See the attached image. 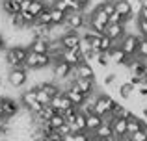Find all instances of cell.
Listing matches in <instances>:
<instances>
[{"label": "cell", "mask_w": 147, "mask_h": 141, "mask_svg": "<svg viewBox=\"0 0 147 141\" xmlns=\"http://www.w3.org/2000/svg\"><path fill=\"white\" fill-rule=\"evenodd\" d=\"M119 106L121 104L115 102L114 98H112L110 95H106V93H97L93 97V113H97V115L102 117V119L108 117V115H112Z\"/></svg>", "instance_id": "obj_1"}, {"label": "cell", "mask_w": 147, "mask_h": 141, "mask_svg": "<svg viewBox=\"0 0 147 141\" xmlns=\"http://www.w3.org/2000/svg\"><path fill=\"white\" fill-rule=\"evenodd\" d=\"M88 26H90L91 32L104 35V30H106V26H108V15L97 6L93 11H90V15H88Z\"/></svg>", "instance_id": "obj_2"}, {"label": "cell", "mask_w": 147, "mask_h": 141, "mask_svg": "<svg viewBox=\"0 0 147 141\" xmlns=\"http://www.w3.org/2000/svg\"><path fill=\"white\" fill-rule=\"evenodd\" d=\"M142 37L136 35V33H127L123 37V41L117 45L123 52L127 54V58H136V52H138V43H140Z\"/></svg>", "instance_id": "obj_3"}, {"label": "cell", "mask_w": 147, "mask_h": 141, "mask_svg": "<svg viewBox=\"0 0 147 141\" xmlns=\"http://www.w3.org/2000/svg\"><path fill=\"white\" fill-rule=\"evenodd\" d=\"M50 71H52V82H56V84H61L63 80H67L73 74V67L69 63L61 61V59L60 61H54Z\"/></svg>", "instance_id": "obj_4"}, {"label": "cell", "mask_w": 147, "mask_h": 141, "mask_svg": "<svg viewBox=\"0 0 147 141\" xmlns=\"http://www.w3.org/2000/svg\"><path fill=\"white\" fill-rule=\"evenodd\" d=\"M28 82V71L24 67H15V69H7V84L11 87H22Z\"/></svg>", "instance_id": "obj_5"}, {"label": "cell", "mask_w": 147, "mask_h": 141, "mask_svg": "<svg viewBox=\"0 0 147 141\" xmlns=\"http://www.w3.org/2000/svg\"><path fill=\"white\" fill-rule=\"evenodd\" d=\"M86 24H88V15L86 13H69L63 26H65L67 32H76L78 33V30H82Z\"/></svg>", "instance_id": "obj_6"}, {"label": "cell", "mask_w": 147, "mask_h": 141, "mask_svg": "<svg viewBox=\"0 0 147 141\" xmlns=\"http://www.w3.org/2000/svg\"><path fill=\"white\" fill-rule=\"evenodd\" d=\"M0 108L4 112V117L6 119H13L17 113H21V102L15 100L11 97H0Z\"/></svg>", "instance_id": "obj_7"}, {"label": "cell", "mask_w": 147, "mask_h": 141, "mask_svg": "<svg viewBox=\"0 0 147 141\" xmlns=\"http://www.w3.org/2000/svg\"><path fill=\"white\" fill-rule=\"evenodd\" d=\"M80 43H82V37H80V33H76V32H65L63 35H60V45H61L63 50L78 52Z\"/></svg>", "instance_id": "obj_8"}, {"label": "cell", "mask_w": 147, "mask_h": 141, "mask_svg": "<svg viewBox=\"0 0 147 141\" xmlns=\"http://www.w3.org/2000/svg\"><path fill=\"white\" fill-rule=\"evenodd\" d=\"M104 35L114 45H119L123 41V37L127 35V26L125 24H108L106 30H104Z\"/></svg>", "instance_id": "obj_9"}, {"label": "cell", "mask_w": 147, "mask_h": 141, "mask_svg": "<svg viewBox=\"0 0 147 141\" xmlns=\"http://www.w3.org/2000/svg\"><path fill=\"white\" fill-rule=\"evenodd\" d=\"M73 86L76 87V89L80 91L82 95H86L88 98L90 97H95V80H88V78H75V82H73Z\"/></svg>", "instance_id": "obj_10"}, {"label": "cell", "mask_w": 147, "mask_h": 141, "mask_svg": "<svg viewBox=\"0 0 147 141\" xmlns=\"http://www.w3.org/2000/svg\"><path fill=\"white\" fill-rule=\"evenodd\" d=\"M73 74H75V78H88V80H95V69L91 63H88L86 59L84 61H80L78 65L73 69Z\"/></svg>", "instance_id": "obj_11"}, {"label": "cell", "mask_w": 147, "mask_h": 141, "mask_svg": "<svg viewBox=\"0 0 147 141\" xmlns=\"http://www.w3.org/2000/svg\"><path fill=\"white\" fill-rule=\"evenodd\" d=\"M49 48L50 41L45 37H34L28 45V52H34V54H49Z\"/></svg>", "instance_id": "obj_12"}, {"label": "cell", "mask_w": 147, "mask_h": 141, "mask_svg": "<svg viewBox=\"0 0 147 141\" xmlns=\"http://www.w3.org/2000/svg\"><path fill=\"white\" fill-rule=\"evenodd\" d=\"M147 128V123L142 119L140 115H134L130 113V117L127 119V136L134 134V132H140V130H145Z\"/></svg>", "instance_id": "obj_13"}, {"label": "cell", "mask_w": 147, "mask_h": 141, "mask_svg": "<svg viewBox=\"0 0 147 141\" xmlns=\"http://www.w3.org/2000/svg\"><path fill=\"white\" fill-rule=\"evenodd\" d=\"M63 95L69 98V100H71V104H73V106H76V108L84 106V104H86V100H88V97H86V95H82V93H80V91L76 89L75 86H73V87H69L67 91H63Z\"/></svg>", "instance_id": "obj_14"}, {"label": "cell", "mask_w": 147, "mask_h": 141, "mask_svg": "<svg viewBox=\"0 0 147 141\" xmlns=\"http://www.w3.org/2000/svg\"><path fill=\"white\" fill-rule=\"evenodd\" d=\"M115 13H119L123 19H130L134 15V7L130 0H115Z\"/></svg>", "instance_id": "obj_15"}, {"label": "cell", "mask_w": 147, "mask_h": 141, "mask_svg": "<svg viewBox=\"0 0 147 141\" xmlns=\"http://www.w3.org/2000/svg\"><path fill=\"white\" fill-rule=\"evenodd\" d=\"M49 106H52V108L56 110L58 113H63L65 110H67V108H71L73 104H71V100H69V98L65 97L63 93H60L58 97H54L52 100H50V104H49Z\"/></svg>", "instance_id": "obj_16"}, {"label": "cell", "mask_w": 147, "mask_h": 141, "mask_svg": "<svg viewBox=\"0 0 147 141\" xmlns=\"http://www.w3.org/2000/svg\"><path fill=\"white\" fill-rule=\"evenodd\" d=\"M60 59L61 61H65V63H69V65L75 69L76 65H78L80 61H84V58L78 54V52H73V50H61V56H60Z\"/></svg>", "instance_id": "obj_17"}, {"label": "cell", "mask_w": 147, "mask_h": 141, "mask_svg": "<svg viewBox=\"0 0 147 141\" xmlns=\"http://www.w3.org/2000/svg\"><path fill=\"white\" fill-rule=\"evenodd\" d=\"M106 56H108V61L115 63V65H121V67H123V63L127 61V54H125V52H123L121 48L117 47V45H115V47L112 48V50L108 52Z\"/></svg>", "instance_id": "obj_18"}, {"label": "cell", "mask_w": 147, "mask_h": 141, "mask_svg": "<svg viewBox=\"0 0 147 141\" xmlns=\"http://www.w3.org/2000/svg\"><path fill=\"white\" fill-rule=\"evenodd\" d=\"M102 123H104V119L99 117L97 113H90V115H86V132H88V134H93Z\"/></svg>", "instance_id": "obj_19"}, {"label": "cell", "mask_w": 147, "mask_h": 141, "mask_svg": "<svg viewBox=\"0 0 147 141\" xmlns=\"http://www.w3.org/2000/svg\"><path fill=\"white\" fill-rule=\"evenodd\" d=\"M39 89L47 93V97L50 98V100H52L54 97H58V95H60V93H63V91L60 89V86H58L56 82H43V84H41V86H39Z\"/></svg>", "instance_id": "obj_20"}, {"label": "cell", "mask_w": 147, "mask_h": 141, "mask_svg": "<svg viewBox=\"0 0 147 141\" xmlns=\"http://www.w3.org/2000/svg\"><path fill=\"white\" fill-rule=\"evenodd\" d=\"M2 11L6 13V17L19 15V13H21V4L13 2V0H2Z\"/></svg>", "instance_id": "obj_21"}, {"label": "cell", "mask_w": 147, "mask_h": 141, "mask_svg": "<svg viewBox=\"0 0 147 141\" xmlns=\"http://www.w3.org/2000/svg\"><path fill=\"white\" fill-rule=\"evenodd\" d=\"M49 11H50V21H52V26H54V28H58V26H63V24H65L67 13H63V11L56 9V7H49Z\"/></svg>", "instance_id": "obj_22"}, {"label": "cell", "mask_w": 147, "mask_h": 141, "mask_svg": "<svg viewBox=\"0 0 147 141\" xmlns=\"http://www.w3.org/2000/svg\"><path fill=\"white\" fill-rule=\"evenodd\" d=\"M45 9H49V7L43 4V0H32V6H30V9H28V11H30V13H32L34 17L37 19V17H39V15L45 11Z\"/></svg>", "instance_id": "obj_23"}, {"label": "cell", "mask_w": 147, "mask_h": 141, "mask_svg": "<svg viewBox=\"0 0 147 141\" xmlns=\"http://www.w3.org/2000/svg\"><path fill=\"white\" fill-rule=\"evenodd\" d=\"M134 91H136V89H134L129 82H125V84H121V86H119V97L125 98V100H127V98H132Z\"/></svg>", "instance_id": "obj_24"}, {"label": "cell", "mask_w": 147, "mask_h": 141, "mask_svg": "<svg viewBox=\"0 0 147 141\" xmlns=\"http://www.w3.org/2000/svg\"><path fill=\"white\" fill-rule=\"evenodd\" d=\"M63 124H65V119H63V115H61V113H58V112L54 113L52 119L49 121V126L52 128V130H58V128L63 126Z\"/></svg>", "instance_id": "obj_25"}, {"label": "cell", "mask_w": 147, "mask_h": 141, "mask_svg": "<svg viewBox=\"0 0 147 141\" xmlns=\"http://www.w3.org/2000/svg\"><path fill=\"white\" fill-rule=\"evenodd\" d=\"M36 22H37V24H41V26H47V28H52V21H50V11H49V9H45L43 13H41L39 17L36 19Z\"/></svg>", "instance_id": "obj_26"}, {"label": "cell", "mask_w": 147, "mask_h": 141, "mask_svg": "<svg viewBox=\"0 0 147 141\" xmlns=\"http://www.w3.org/2000/svg\"><path fill=\"white\" fill-rule=\"evenodd\" d=\"M115 47V45L114 43H112V41L110 39H108V37L106 35H102V37H100V45H99V52H102V54H108V52H110L112 50V48H114Z\"/></svg>", "instance_id": "obj_27"}, {"label": "cell", "mask_w": 147, "mask_h": 141, "mask_svg": "<svg viewBox=\"0 0 147 141\" xmlns=\"http://www.w3.org/2000/svg\"><path fill=\"white\" fill-rule=\"evenodd\" d=\"M99 7H100V9H102L104 13L108 15V17H110L112 13H115V0H104V2L100 4Z\"/></svg>", "instance_id": "obj_28"}, {"label": "cell", "mask_w": 147, "mask_h": 141, "mask_svg": "<svg viewBox=\"0 0 147 141\" xmlns=\"http://www.w3.org/2000/svg\"><path fill=\"white\" fill-rule=\"evenodd\" d=\"M136 58H140V59H144V61H147V41H145V39H140V43H138Z\"/></svg>", "instance_id": "obj_29"}, {"label": "cell", "mask_w": 147, "mask_h": 141, "mask_svg": "<svg viewBox=\"0 0 147 141\" xmlns=\"http://www.w3.org/2000/svg\"><path fill=\"white\" fill-rule=\"evenodd\" d=\"M34 93H36V100L39 102L41 106H49V104H50V98L47 97V93H45V91H41L39 87H37V89L34 91Z\"/></svg>", "instance_id": "obj_30"}, {"label": "cell", "mask_w": 147, "mask_h": 141, "mask_svg": "<svg viewBox=\"0 0 147 141\" xmlns=\"http://www.w3.org/2000/svg\"><path fill=\"white\" fill-rule=\"evenodd\" d=\"M136 28H138V35L142 37V39H147V21H140V19H136Z\"/></svg>", "instance_id": "obj_31"}, {"label": "cell", "mask_w": 147, "mask_h": 141, "mask_svg": "<svg viewBox=\"0 0 147 141\" xmlns=\"http://www.w3.org/2000/svg\"><path fill=\"white\" fill-rule=\"evenodd\" d=\"M95 63H97L99 67H102V69H106V67L110 65V61H108V56L102 54V52H99V54H97V58H95Z\"/></svg>", "instance_id": "obj_32"}, {"label": "cell", "mask_w": 147, "mask_h": 141, "mask_svg": "<svg viewBox=\"0 0 147 141\" xmlns=\"http://www.w3.org/2000/svg\"><path fill=\"white\" fill-rule=\"evenodd\" d=\"M125 19L121 17V15L119 13H112L110 17H108V24H125Z\"/></svg>", "instance_id": "obj_33"}, {"label": "cell", "mask_w": 147, "mask_h": 141, "mask_svg": "<svg viewBox=\"0 0 147 141\" xmlns=\"http://www.w3.org/2000/svg\"><path fill=\"white\" fill-rule=\"evenodd\" d=\"M132 141H147V138H145V132L144 130H140V132H134V134H130L129 136Z\"/></svg>", "instance_id": "obj_34"}, {"label": "cell", "mask_w": 147, "mask_h": 141, "mask_svg": "<svg viewBox=\"0 0 147 141\" xmlns=\"http://www.w3.org/2000/svg\"><path fill=\"white\" fill-rule=\"evenodd\" d=\"M115 78H117V74H115V72H108V74L104 76L102 84H104V86H112V84L115 82Z\"/></svg>", "instance_id": "obj_35"}, {"label": "cell", "mask_w": 147, "mask_h": 141, "mask_svg": "<svg viewBox=\"0 0 147 141\" xmlns=\"http://www.w3.org/2000/svg\"><path fill=\"white\" fill-rule=\"evenodd\" d=\"M75 141H91V134H88V132H78V134H75Z\"/></svg>", "instance_id": "obj_36"}, {"label": "cell", "mask_w": 147, "mask_h": 141, "mask_svg": "<svg viewBox=\"0 0 147 141\" xmlns=\"http://www.w3.org/2000/svg\"><path fill=\"white\" fill-rule=\"evenodd\" d=\"M56 132H58V134H60V136H67V134H71V126H69V124L65 123L63 126H60V128H58Z\"/></svg>", "instance_id": "obj_37"}, {"label": "cell", "mask_w": 147, "mask_h": 141, "mask_svg": "<svg viewBox=\"0 0 147 141\" xmlns=\"http://www.w3.org/2000/svg\"><path fill=\"white\" fill-rule=\"evenodd\" d=\"M136 19H140V21H147V7H140V9H138Z\"/></svg>", "instance_id": "obj_38"}, {"label": "cell", "mask_w": 147, "mask_h": 141, "mask_svg": "<svg viewBox=\"0 0 147 141\" xmlns=\"http://www.w3.org/2000/svg\"><path fill=\"white\" fill-rule=\"evenodd\" d=\"M30 6H32V0H22V2H21V13H22V11H28Z\"/></svg>", "instance_id": "obj_39"}, {"label": "cell", "mask_w": 147, "mask_h": 141, "mask_svg": "<svg viewBox=\"0 0 147 141\" xmlns=\"http://www.w3.org/2000/svg\"><path fill=\"white\" fill-rule=\"evenodd\" d=\"M47 139H49V141H61V136L58 134L56 130H52V134H50V136H49Z\"/></svg>", "instance_id": "obj_40"}, {"label": "cell", "mask_w": 147, "mask_h": 141, "mask_svg": "<svg viewBox=\"0 0 147 141\" xmlns=\"http://www.w3.org/2000/svg\"><path fill=\"white\" fill-rule=\"evenodd\" d=\"M76 2H78L80 6L84 7V11H86V9H88V6H90V4H91V0H76Z\"/></svg>", "instance_id": "obj_41"}, {"label": "cell", "mask_w": 147, "mask_h": 141, "mask_svg": "<svg viewBox=\"0 0 147 141\" xmlns=\"http://www.w3.org/2000/svg\"><path fill=\"white\" fill-rule=\"evenodd\" d=\"M61 141H75V134H67V136H61Z\"/></svg>", "instance_id": "obj_42"}, {"label": "cell", "mask_w": 147, "mask_h": 141, "mask_svg": "<svg viewBox=\"0 0 147 141\" xmlns=\"http://www.w3.org/2000/svg\"><path fill=\"white\" fill-rule=\"evenodd\" d=\"M142 119L147 121V106H144V108H142Z\"/></svg>", "instance_id": "obj_43"}, {"label": "cell", "mask_w": 147, "mask_h": 141, "mask_svg": "<svg viewBox=\"0 0 147 141\" xmlns=\"http://www.w3.org/2000/svg\"><path fill=\"white\" fill-rule=\"evenodd\" d=\"M117 141H132V139H130V138H129V136H123V138H119Z\"/></svg>", "instance_id": "obj_44"}, {"label": "cell", "mask_w": 147, "mask_h": 141, "mask_svg": "<svg viewBox=\"0 0 147 141\" xmlns=\"http://www.w3.org/2000/svg\"><path fill=\"white\" fill-rule=\"evenodd\" d=\"M34 141H49L47 138H43V136H41V138H37V139H34Z\"/></svg>", "instance_id": "obj_45"}, {"label": "cell", "mask_w": 147, "mask_h": 141, "mask_svg": "<svg viewBox=\"0 0 147 141\" xmlns=\"http://www.w3.org/2000/svg\"><path fill=\"white\" fill-rule=\"evenodd\" d=\"M144 132H145V138H147V128H145V130H144Z\"/></svg>", "instance_id": "obj_46"}, {"label": "cell", "mask_w": 147, "mask_h": 141, "mask_svg": "<svg viewBox=\"0 0 147 141\" xmlns=\"http://www.w3.org/2000/svg\"><path fill=\"white\" fill-rule=\"evenodd\" d=\"M0 86H2V76H0Z\"/></svg>", "instance_id": "obj_47"}, {"label": "cell", "mask_w": 147, "mask_h": 141, "mask_svg": "<svg viewBox=\"0 0 147 141\" xmlns=\"http://www.w3.org/2000/svg\"><path fill=\"white\" fill-rule=\"evenodd\" d=\"M145 41H147V39H145Z\"/></svg>", "instance_id": "obj_48"}]
</instances>
